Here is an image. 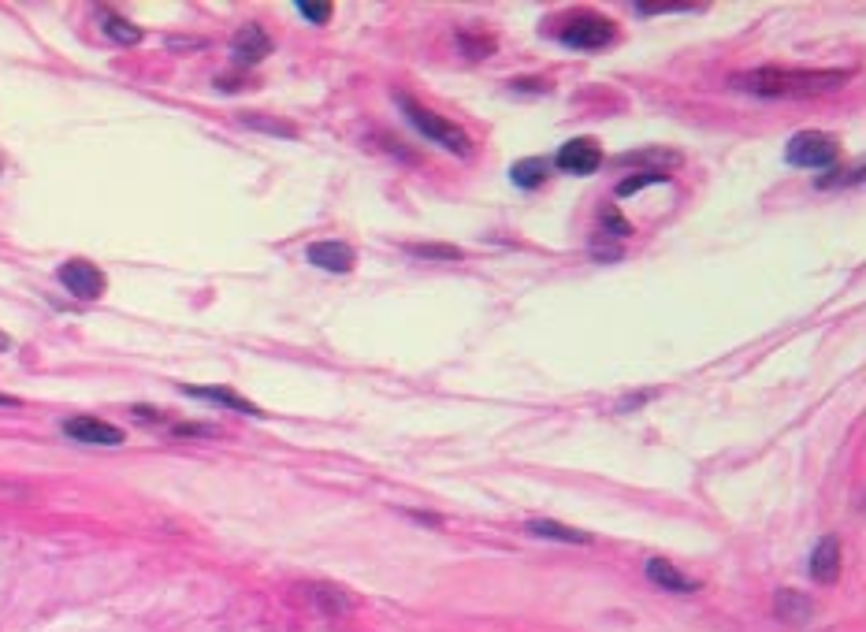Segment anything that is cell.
<instances>
[{
	"label": "cell",
	"instance_id": "277c9868",
	"mask_svg": "<svg viewBox=\"0 0 866 632\" xmlns=\"http://www.w3.org/2000/svg\"><path fill=\"white\" fill-rule=\"evenodd\" d=\"M558 41L565 49H606L614 41V23L606 15L595 12H577L573 19H565L558 27Z\"/></svg>",
	"mask_w": 866,
	"mask_h": 632
},
{
	"label": "cell",
	"instance_id": "30bf717a",
	"mask_svg": "<svg viewBox=\"0 0 866 632\" xmlns=\"http://www.w3.org/2000/svg\"><path fill=\"white\" fill-rule=\"evenodd\" d=\"M811 577L822 584H833L840 577V543L837 536H822L811 554Z\"/></svg>",
	"mask_w": 866,
	"mask_h": 632
},
{
	"label": "cell",
	"instance_id": "44dd1931",
	"mask_svg": "<svg viewBox=\"0 0 866 632\" xmlns=\"http://www.w3.org/2000/svg\"><path fill=\"white\" fill-rule=\"evenodd\" d=\"M603 231H610V235H614V238H629V235H632V227L625 224V220H621V212H617V209H606V216H603Z\"/></svg>",
	"mask_w": 866,
	"mask_h": 632
},
{
	"label": "cell",
	"instance_id": "4fadbf2b",
	"mask_svg": "<svg viewBox=\"0 0 866 632\" xmlns=\"http://www.w3.org/2000/svg\"><path fill=\"white\" fill-rule=\"evenodd\" d=\"M547 175H551V168H547V160H539V157H528V160H517L510 168V179L521 190H536V186L547 183Z\"/></svg>",
	"mask_w": 866,
	"mask_h": 632
},
{
	"label": "cell",
	"instance_id": "ba28073f",
	"mask_svg": "<svg viewBox=\"0 0 866 632\" xmlns=\"http://www.w3.org/2000/svg\"><path fill=\"white\" fill-rule=\"evenodd\" d=\"M231 49H235L238 64H261L264 56L272 53V38H268V34L257 27V23H250V27H242L235 34Z\"/></svg>",
	"mask_w": 866,
	"mask_h": 632
},
{
	"label": "cell",
	"instance_id": "ffe728a7",
	"mask_svg": "<svg viewBox=\"0 0 866 632\" xmlns=\"http://www.w3.org/2000/svg\"><path fill=\"white\" fill-rule=\"evenodd\" d=\"M298 15L309 19V23H316V27H324L331 19V4H298Z\"/></svg>",
	"mask_w": 866,
	"mask_h": 632
},
{
	"label": "cell",
	"instance_id": "ac0fdd59",
	"mask_svg": "<svg viewBox=\"0 0 866 632\" xmlns=\"http://www.w3.org/2000/svg\"><path fill=\"white\" fill-rule=\"evenodd\" d=\"M651 183H670V175L666 172L632 175V179H625V183H617V198H629V194H636V190H643V186H651Z\"/></svg>",
	"mask_w": 866,
	"mask_h": 632
},
{
	"label": "cell",
	"instance_id": "8992f818",
	"mask_svg": "<svg viewBox=\"0 0 866 632\" xmlns=\"http://www.w3.org/2000/svg\"><path fill=\"white\" fill-rule=\"evenodd\" d=\"M554 164L569 175H591L599 172V164H603V149H599L595 138H573V142H565L558 149Z\"/></svg>",
	"mask_w": 866,
	"mask_h": 632
},
{
	"label": "cell",
	"instance_id": "7402d4cb",
	"mask_svg": "<svg viewBox=\"0 0 866 632\" xmlns=\"http://www.w3.org/2000/svg\"><path fill=\"white\" fill-rule=\"evenodd\" d=\"M246 123H250V127H261V131H272V134H294V127H287V123H272V119L246 116Z\"/></svg>",
	"mask_w": 866,
	"mask_h": 632
},
{
	"label": "cell",
	"instance_id": "d6986e66",
	"mask_svg": "<svg viewBox=\"0 0 866 632\" xmlns=\"http://www.w3.org/2000/svg\"><path fill=\"white\" fill-rule=\"evenodd\" d=\"M413 257H424V261H461V250L458 246H409Z\"/></svg>",
	"mask_w": 866,
	"mask_h": 632
},
{
	"label": "cell",
	"instance_id": "5b68a950",
	"mask_svg": "<svg viewBox=\"0 0 866 632\" xmlns=\"http://www.w3.org/2000/svg\"><path fill=\"white\" fill-rule=\"evenodd\" d=\"M60 283H64L75 298H82V302H97L101 294H105V272L97 268V264L90 261H67L60 264Z\"/></svg>",
	"mask_w": 866,
	"mask_h": 632
},
{
	"label": "cell",
	"instance_id": "9a60e30c",
	"mask_svg": "<svg viewBox=\"0 0 866 632\" xmlns=\"http://www.w3.org/2000/svg\"><path fill=\"white\" fill-rule=\"evenodd\" d=\"M774 610H777V618H785V621H803V618H807V614H811V599H803L800 592H792V588H788V592H777Z\"/></svg>",
	"mask_w": 866,
	"mask_h": 632
},
{
	"label": "cell",
	"instance_id": "5bb4252c",
	"mask_svg": "<svg viewBox=\"0 0 866 632\" xmlns=\"http://www.w3.org/2000/svg\"><path fill=\"white\" fill-rule=\"evenodd\" d=\"M528 532L532 536H543V540H562V543H591L588 532L569 525H558V521H528Z\"/></svg>",
	"mask_w": 866,
	"mask_h": 632
},
{
	"label": "cell",
	"instance_id": "e0dca14e",
	"mask_svg": "<svg viewBox=\"0 0 866 632\" xmlns=\"http://www.w3.org/2000/svg\"><path fill=\"white\" fill-rule=\"evenodd\" d=\"M458 41H461V49L473 56V60H484V56L495 49V38L484 34V30H461Z\"/></svg>",
	"mask_w": 866,
	"mask_h": 632
},
{
	"label": "cell",
	"instance_id": "603a6c76",
	"mask_svg": "<svg viewBox=\"0 0 866 632\" xmlns=\"http://www.w3.org/2000/svg\"><path fill=\"white\" fill-rule=\"evenodd\" d=\"M4 346H8V335H4V331H0V350H4Z\"/></svg>",
	"mask_w": 866,
	"mask_h": 632
},
{
	"label": "cell",
	"instance_id": "9c48e42d",
	"mask_svg": "<svg viewBox=\"0 0 866 632\" xmlns=\"http://www.w3.org/2000/svg\"><path fill=\"white\" fill-rule=\"evenodd\" d=\"M305 257H309V264L324 268V272H350L354 268V250L342 246V242H313L305 250Z\"/></svg>",
	"mask_w": 866,
	"mask_h": 632
},
{
	"label": "cell",
	"instance_id": "6da1fadb",
	"mask_svg": "<svg viewBox=\"0 0 866 632\" xmlns=\"http://www.w3.org/2000/svg\"><path fill=\"white\" fill-rule=\"evenodd\" d=\"M848 82V71H796V67H755L733 75V90L755 97H814L833 93Z\"/></svg>",
	"mask_w": 866,
	"mask_h": 632
},
{
	"label": "cell",
	"instance_id": "3957f363",
	"mask_svg": "<svg viewBox=\"0 0 866 632\" xmlns=\"http://www.w3.org/2000/svg\"><path fill=\"white\" fill-rule=\"evenodd\" d=\"M837 157H840V145H837V138L826 131H800V134H792L785 145V160L792 168H811V172H818V168L837 164Z\"/></svg>",
	"mask_w": 866,
	"mask_h": 632
},
{
	"label": "cell",
	"instance_id": "7a4b0ae2",
	"mask_svg": "<svg viewBox=\"0 0 866 632\" xmlns=\"http://www.w3.org/2000/svg\"><path fill=\"white\" fill-rule=\"evenodd\" d=\"M394 101H398V108L406 112V119L413 123V127H417L420 134H424V138H428V142L443 145L447 153H458V157H469V153H473V138L461 131L458 123L443 119L439 112H432V108L417 105L409 93H398Z\"/></svg>",
	"mask_w": 866,
	"mask_h": 632
},
{
	"label": "cell",
	"instance_id": "8fae6325",
	"mask_svg": "<svg viewBox=\"0 0 866 632\" xmlns=\"http://www.w3.org/2000/svg\"><path fill=\"white\" fill-rule=\"evenodd\" d=\"M647 580L658 584V588H666V592H677V595L696 592V580L684 577L681 569L670 566V562H662V558H651V562H647Z\"/></svg>",
	"mask_w": 866,
	"mask_h": 632
},
{
	"label": "cell",
	"instance_id": "52a82bcc",
	"mask_svg": "<svg viewBox=\"0 0 866 632\" xmlns=\"http://www.w3.org/2000/svg\"><path fill=\"white\" fill-rule=\"evenodd\" d=\"M64 435L75 443H90V447H119L123 443V432L116 424L97 421V417H71V421H64Z\"/></svg>",
	"mask_w": 866,
	"mask_h": 632
},
{
	"label": "cell",
	"instance_id": "2e32d148",
	"mask_svg": "<svg viewBox=\"0 0 866 632\" xmlns=\"http://www.w3.org/2000/svg\"><path fill=\"white\" fill-rule=\"evenodd\" d=\"M101 23H105L108 38L119 41V45H138L142 41V30L134 27V23H127V19H119V15H105Z\"/></svg>",
	"mask_w": 866,
	"mask_h": 632
},
{
	"label": "cell",
	"instance_id": "7c38bea8",
	"mask_svg": "<svg viewBox=\"0 0 866 632\" xmlns=\"http://www.w3.org/2000/svg\"><path fill=\"white\" fill-rule=\"evenodd\" d=\"M186 395L194 398H205V402H220V406L235 409V413H250V417H264L261 409L246 402V398H238L235 391H224V387H186Z\"/></svg>",
	"mask_w": 866,
	"mask_h": 632
}]
</instances>
